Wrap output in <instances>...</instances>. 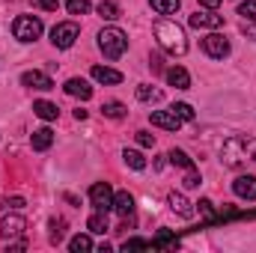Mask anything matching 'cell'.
Returning a JSON list of instances; mask_svg holds the SVG:
<instances>
[{
    "label": "cell",
    "instance_id": "6",
    "mask_svg": "<svg viewBox=\"0 0 256 253\" xmlns=\"http://www.w3.org/2000/svg\"><path fill=\"white\" fill-rule=\"evenodd\" d=\"M90 202L98 208V212H108V208H114V190L108 182H96L92 188H90Z\"/></svg>",
    "mask_w": 256,
    "mask_h": 253
},
{
    "label": "cell",
    "instance_id": "36",
    "mask_svg": "<svg viewBox=\"0 0 256 253\" xmlns=\"http://www.w3.org/2000/svg\"><path fill=\"white\" fill-rule=\"evenodd\" d=\"M30 3H33V6H42V9H48V12H57V6H60L57 0H30Z\"/></svg>",
    "mask_w": 256,
    "mask_h": 253
},
{
    "label": "cell",
    "instance_id": "24",
    "mask_svg": "<svg viewBox=\"0 0 256 253\" xmlns=\"http://www.w3.org/2000/svg\"><path fill=\"white\" fill-rule=\"evenodd\" d=\"M122 158H126V164L131 167V170H146V158H143L137 149H126Z\"/></svg>",
    "mask_w": 256,
    "mask_h": 253
},
{
    "label": "cell",
    "instance_id": "37",
    "mask_svg": "<svg viewBox=\"0 0 256 253\" xmlns=\"http://www.w3.org/2000/svg\"><path fill=\"white\" fill-rule=\"evenodd\" d=\"M149 66H152V72H161V57L152 54V57H149Z\"/></svg>",
    "mask_w": 256,
    "mask_h": 253
},
{
    "label": "cell",
    "instance_id": "22",
    "mask_svg": "<svg viewBox=\"0 0 256 253\" xmlns=\"http://www.w3.org/2000/svg\"><path fill=\"white\" fill-rule=\"evenodd\" d=\"M167 158H170V164H173V167L194 170V161L188 158V155H185V152H182V149H170V152H167Z\"/></svg>",
    "mask_w": 256,
    "mask_h": 253
},
{
    "label": "cell",
    "instance_id": "18",
    "mask_svg": "<svg viewBox=\"0 0 256 253\" xmlns=\"http://www.w3.org/2000/svg\"><path fill=\"white\" fill-rule=\"evenodd\" d=\"M114 208L122 214V218H128V214H134V196L128 194V190H120L116 196H114Z\"/></svg>",
    "mask_w": 256,
    "mask_h": 253
},
{
    "label": "cell",
    "instance_id": "20",
    "mask_svg": "<svg viewBox=\"0 0 256 253\" xmlns=\"http://www.w3.org/2000/svg\"><path fill=\"white\" fill-rule=\"evenodd\" d=\"M86 226H90V232L104 236V232H108V212H96V214L86 220Z\"/></svg>",
    "mask_w": 256,
    "mask_h": 253
},
{
    "label": "cell",
    "instance_id": "3",
    "mask_svg": "<svg viewBox=\"0 0 256 253\" xmlns=\"http://www.w3.org/2000/svg\"><path fill=\"white\" fill-rule=\"evenodd\" d=\"M98 48H102V54H104L108 60H120L128 48V36L120 27H104V30L98 33Z\"/></svg>",
    "mask_w": 256,
    "mask_h": 253
},
{
    "label": "cell",
    "instance_id": "12",
    "mask_svg": "<svg viewBox=\"0 0 256 253\" xmlns=\"http://www.w3.org/2000/svg\"><path fill=\"white\" fill-rule=\"evenodd\" d=\"M21 84L24 86H33V90H54V80H51V74H45V72H24L21 74Z\"/></svg>",
    "mask_w": 256,
    "mask_h": 253
},
{
    "label": "cell",
    "instance_id": "15",
    "mask_svg": "<svg viewBox=\"0 0 256 253\" xmlns=\"http://www.w3.org/2000/svg\"><path fill=\"white\" fill-rule=\"evenodd\" d=\"M167 80H170V86H176V90H191V74H188L182 66L167 68Z\"/></svg>",
    "mask_w": 256,
    "mask_h": 253
},
{
    "label": "cell",
    "instance_id": "39",
    "mask_svg": "<svg viewBox=\"0 0 256 253\" xmlns=\"http://www.w3.org/2000/svg\"><path fill=\"white\" fill-rule=\"evenodd\" d=\"M200 3H202L206 9H218V6H220V0H200Z\"/></svg>",
    "mask_w": 256,
    "mask_h": 253
},
{
    "label": "cell",
    "instance_id": "30",
    "mask_svg": "<svg viewBox=\"0 0 256 253\" xmlns=\"http://www.w3.org/2000/svg\"><path fill=\"white\" fill-rule=\"evenodd\" d=\"M66 9L72 15H86L90 12V0H66Z\"/></svg>",
    "mask_w": 256,
    "mask_h": 253
},
{
    "label": "cell",
    "instance_id": "21",
    "mask_svg": "<svg viewBox=\"0 0 256 253\" xmlns=\"http://www.w3.org/2000/svg\"><path fill=\"white\" fill-rule=\"evenodd\" d=\"M149 6H152L158 15H173V12L182 6V0H149Z\"/></svg>",
    "mask_w": 256,
    "mask_h": 253
},
{
    "label": "cell",
    "instance_id": "1",
    "mask_svg": "<svg viewBox=\"0 0 256 253\" xmlns=\"http://www.w3.org/2000/svg\"><path fill=\"white\" fill-rule=\"evenodd\" d=\"M152 30H155V39H158V45H161L167 54H173V57H182V54L188 51L185 30H182L176 21H170V18H158Z\"/></svg>",
    "mask_w": 256,
    "mask_h": 253
},
{
    "label": "cell",
    "instance_id": "25",
    "mask_svg": "<svg viewBox=\"0 0 256 253\" xmlns=\"http://www.w3.org/2000/svg\"><path fill=\"white\" fill-rule=\"evenodd\" d=\"M68 250L72 253H90L92 250V238H90V236H74V238L68 242Z\"/></svg>",
    "mask_w": 256,
    "mask_h": 253
},
{
    "label": "cell",
    "instance_id": "13",
    "mask_svg": "<svg viewBox=\"0 0 256 253\" xmlns=\"http://www.w3.org/2000/svg\"><path fill=\"white\" fill-rule=\"evenodd\" d=\"M167 202H170V208L179 214V218H194V202L185 196V194H179V190H173L170 196H167Z\"/></svg>",
    "mask_w": 256,
    "mask_h": 253
},
{
    "label": "cell",
    "instance_id": "11",
    "mask_svg": "<svg viewBox=\"0 0 256 253\" xmlns=\"http://www.w3.org/2000/svg\"><path fill=\"white\" fill-rule=\"evenodd\" d=\"M149 122L158 126V128H167V131H179V126H182V120L173 110H152L149 114Z\"/></svg>",
    "mask_w": 256,
    "mask_h": 253
},
{
    "label": "cell",
    "instance_id": "35",
    "mask_svg": "<svg viewBox=\"0 0 256 253\" xmlns=\"http://www.w3.org/2000/svg\"><path fill=\"white\" fill-rule=\"evenodd\" d=\"M182 185H185V188H200V173H196V170H188V176H185Z\"/></svg>",
    "mask_w": 256,
    "mask_h": 253
},
{
    "label": "cell",
    "instance_id": "32",
    "mask_svg": "<svg viewBox=\"0 0 256 253\" xmlns=\"http://www.w3.org/2000/svg\"><path fill=\"white\" fill-rule=\"evenodd\" d=\"M196 206H200V214H202L206 220H214V206H212V200H200Z\"/></svg>",
    "mask_w": 256,
    "mask_h": 253
},
{
    "label": "cell",
    "instance_id": "17",
    "mask_svg": "<svg viewBox=\"0 0 256 253\" xmlns=\"http://www.w3.org/2000/svg\"><path fill=\"white\" fill-rule=\"evenodd\" d=\"M30 143H33L36 152H45V149L54 143V131H51V128H36L33 137H30Z\"/></svg>",
    "mask_w": 256,
    "mask_h": 253
},
{
    "label": "cell",
    "instance_id": "10",
    "mask_svg": "<svg viewBox=\"0 0 256 253\" xmlns=\"http://www.w3.org/2000/svg\"><path fill=\"white\" fill-rule=\"evenodd\" d=\"M63 90L72 96V98H80V102H90V98H92V86H90L84 78H68Z\"/></svg>",
    "mask_w": 256,
    "mask_h": 253
},
{
    "label": "cell",
    "instance_id": "34",
    "mask_svg": "<svg viewBox=\"0 0 256 253\" xmlns=\"http://www.w3.org/2000/svg\"><path fill=\"white\" fill-rule=\"evenodd\" d=\"M137 143H140V146H146V149H149V146H155V137H152V134H149V131H137Z\"/></svg>",
    "mask_w": 256,
    "mask_h": 253
},
{
    "label": "cell",
    "instance_id": "2",
    "mask_svg": "<svg viewBox=\"0 0 256 253\" xmlns=\"http://www.w3.org/2000/svg\"><path fill=\"white\" fill-rule=\"evenodd\" d=\"M220 161H224V167H230V170L244 167V164L250 161V140L242 137V134L224 137V140H220Z\"/></svg>",
    "mask_w": 256,
    "mask_h": 253
},
{
    "label": "cell",
    "instance_id": "26",
    "mask_svg": "<svg viewBox=\"0 0 256 253\" xmlns=\"http://www.w3.org/2000/svg\"><path fill=\"white\" fill-rule=\"evenodd\" d=\"M137 98H140V102H161L164 92H161V90H152V86H146V84H140V86H137Z\"/></svg>",
    "mask_w": 256,
    "mask_h": 253
},
{
    "label": "cell",
    "instance_id": "4",
    "mask_svg": "<svg viewBox=\"0 0 256 253\" xmlns=\"http://www.w3.org/2000/svg\"><path fill=\"white\" fill-rule=\"evenodd\" d=\"M12 33L18 42H36L42 36V21L33 18V15H18L15 24H12Z\"/></svg>",
    "mask_w": 256,
    "mask_h": 253
},
{
    "label": "cell",
    "instance_id": "16",
    "mask_svg": "<svg viewBox=\"0 0 256 253\" xmlns=\"http://www.w3.org/2000/svg\"><path fill=\"white\" fill-rule=\"evenodd\" d=\"M92 78L98 84H122V72L108 68V66H92Z\"/></svg>",
    "mask_w": 256,
    "mask_h": 253
},
{
    "label": "cell",
    "instance_id": "9",
    "mask_svg": "<svg viewBox=\"0 0 256 253\" xmlns=\"http://www.w3.org/2000/svg\"><path fill=\"white\" fill-rule=\"evenodd\" d=\"M24 230H27V220H24L21 214H6V218L0 220V236H3L6 242L24 236Z\"/></svg>",
    "mask_w": 256,
    "mask_h": 253
},
{
    "label": "cell",
    "instance_id": "27",
    "mask_svg": "<svg viewBox=\"0 0 256 253\" xmlns=\"http://www.w3.org/2000/svg\"><path fill=\"white\" fill-rule=\"evenodd\" d=\"M66 236V220L63 218H54L51 220V244H60Z\"/></svg>",
    "mask_w": 256,
    "mask_h": 253
},
{
    "label": "cell",
    "instance_id": "14",
    "mask_svg": "<svg viewBox=\"0 0 256 253\" xmlns=\"http://www.w3.org/2000/svg\"><path fill=\"white\" fill-rule=\"evenodd\" d=\"M232 190L242 200H256V176H238L232 182Z\"/></svg>",
    "mask_w": 256,
    "mask_h": 253
},
{
    "label": "cell",
    "instance_id": "23",
    "mask_svg": "<svg viewBox=\"0 0 256 253\" xmlns=\"http://www.w3.org/2000/svg\"><path fill=\"white\" fill-rule=\"evenodd\" d=\"M102 114H104L108 120H122V116H126V104H122V102H104V104H102Z\"/></svg>",
    "mask_w": 256,
    "mask_h": 253
},
{
    "label": "cell",
    "instance_id": "28",
    "mask_svg": "<svg viewBox=\"0 0 256 253\" xmlns=\"http://www.w3.org/2000/svg\"><path fill=\"white\" fill-rule=\"evenodd\" d=\"M98 15H102L104 21H114V18H120V6L110 3V0H104V3H98Z\"/></svg>",
    "mask_w": 256,
    "mask_h": 253
},
{
    "label": "cell",
    "instance_id": "33",
    "mask_svg": "<svg viewBox=\"0 0 256 253\" xmlns=\"http://www.w3.org/2000/svg\"><path fill=\"white\" fill-rule=\"evenodd\" d=\"M137 248H149V242H143V238H128V242H122V250H137Z\"/></svg>",
    "mask_w": 256,
    "mask_h": 253
},
{
    "label": "cell",
    "instance_id": "29",
    "mask_svg": "<svg viewBox=\"0 0 256 253\" xmlns=\"http://www.w3.org/2000/svg\"><path fill=\"white\" fill-rule=\"evenodd\" d=\"M170 110H173V114H176L179 120H185V122H191L194 116H196V114H194V108H191V104H185V102H179V104H173Z\"/></svg>",
    "mask_w": 256,
    "mask_h": 253
},
{
    "label": "cell",
    "instance_id": "5",
    "mask_svg": "<svg viewBox=\"0 0 256 253\" xmlns=\"http://www.w3.org/2000/svg\"><path fill=\"white\" fill-rule=\"evenodd\" d=\"M78 36H80V27H78L74 21H63V24H57V27L51 30V42H54V48H72Z\"/></svg>",
    "mask_w": 256,
    "mask_h": 253
},
{
    "label": "cell",
    "instance_id": "8",
    "mask_svg": "<svg viewBox=\"0 0 256 253\" xmlns=\"http://www.w3.org/2000/svg\"><path fill=\"white\" fill-rule=\"evenodd\" d=\"M202 51H206L212 60H224V57L230 54V42H226L220 33H208V36L202 39Z\"/></svg>",
    "mask_w": 256,
    "mask_h": 253
},
{
    "label": "cell",
    "instance_id": "31",
    "mask_svg": "<svg viewBox=\"0 0 256 253\" xmlns=\"http://www.w3.org/2000/svg\"><path fill=\"white\" fill-rule=\"evenodd\" d=\"M238 15H242L244 21H256V0H244V3H238Z\"/></svg>",
    "mask_w": 256,
    "mask_h": 253
},
{
    "label": "cell",
    "instance_id": "38",
    "mask_svg": "<svg viewBox=\"0 0 256 253\" xmlns=\"http://www.w3.org/2000/svg\"><path fill=\"white\" fill-rule=\"evenodd\" d=\"M6 206H9V208H21L24 200H21V196H12V200H6Z\"/></svg>",
    "mask_w": 256,
    "mask_h": 253
},
{
    "label": "cell",
    "instance_id": "7",
    "mask_svg": "<svg viewBox=\"0 0 256 253\" xmlns=\"http://www.w3.org/2000/svg\"><path fill=\"white\" fill-rule=\"evenodd\" d=\"M188 24H191V27H196V30H218V27H224V15H218L214 9L194 12L191 18H188Z\"/></svg>",
    "mask_w": 256,
    "mask_h": 253
},
{
    "label": "cell",
    "instance_id": "19",
    "mask_svg": "<svg viewBox=\"0 0 256 253\" xmlns=\"http://www.w3.org/2000/svg\"><path fill=\"white\" fill-rule=\"evenodd\" d=\"M33 114L39 116V120H57L60 116V108L57 104H51V102H33Z\"/></svg>",
    "mask_w": 256,
    "mask_h": 253
}]
</instances>
